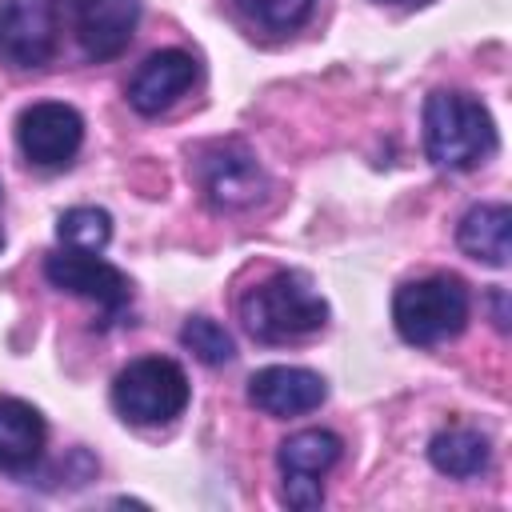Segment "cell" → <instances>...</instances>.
I'll return each instance as SVG.
<instances>
[{"instance_id":"19","label":"cell","mask_w":512,"mask_h":512,"mask_svg":"<svg viewBox=\"0 0 512 512\" xmlns=\"http://www.w3.org/2000/svg\"><path fill=\"white\" fill-rule=\"evenodd\" d=\"M388 4H412V0H388Z\"/></svg>"},{"instance_id":"3","label":"cell","mask_w":512,"mask_h":512,"mask_svg":"<svg viewBox=\"0 0 512 512\" xmlns=\"http://www.w3.org/2000/svg\"><path fill=\"white\" fill-rule=\"evenodd\" d=\"M468 288L456 276H424V280H408L396 288L392 300V320L396 332L416 344V348H432L444 344L452 336H460V328L468 324Z\"/></svg>"},{"instance_id":"1","label":"cell","mask_w":512,"mask_h":512,"mask_svg":"<svg viewBox=\"0 0 512 512\" xmlns=\"http://www.w3.org/2000/svg\"><path fill=\"white\" fill-rule=\"evenodd\" d=\"M424 152L436 168L468 172L496 152V124L468 92H432L424 100Z\"/></svg>"},{"instance_id":"5","label":"cell","mask_w":512,"mask_h":512,"mask_svg":"<svg viewBox=\"0 0 512 512\" xmlns=\"http://www.w3.org/2000/svg\"><path fill=\"white\" fill-rule=\"evenodd\" d=\"M340 436L336 432H324V428H304V432H292L280 452H276V464H280V500L296 512H312L324 504V472L340 460Z\"/></svg>"},{"instance_id":"11","label":"cell","mask_w":512,"mask_h":512,"mask_svg":"<svg viewBox=\"0 0 512 512\" xmlns=\"http://www.w3.org/2000/svg\"><path fill=\"white\" fill-rule=\"evenodd\" d=\"M196 84V60L180 48H160L152 52L128 80V104L140 116H160L168 112L188 88Z\"/></svg>"},{"instance_id":"17","label":"cell","mask_w":512,"mask_h":512,"mask_svg":"<svg viewBox=\"0 0 512 512\" xmlns=\"http://www.w3.org/2000/svg\"><path fill=\"white\" fill-rule=\"evenodd\" d=\"M180 344L200 360V364H228L236 356V344L232 336L224 332V324L208 320V316H192L184 328H180Z\"/></svg>"},{"instance_id":"20","label":"cell","mask_w":512,"mask_h":512,"mask_svg":"<svg viewBox=\"0 0 512 512\" xmlns=\"http://www.w3.org/2000/svg\"><path fill=\"white\" fill-rule=\"evenodd\" d=\"M0 248H4V232H0Z\"/></svg>"},{"instance_id":"8","label":"cell","mask_w":512,"mask_h":512,"mask_svg":"<svg viewBox=\"0 0 512 512\" xmlns=\"http://www.w3.org/2000/svg\"><path fill=\"white\" fill-rule=\"evenodd\" d=\"M56 52L52 0H0V60L8 68H40Z\"/></svg>"},{"instance_id":"16","label":"cell","mask_w":512,"mask_h":512,"mask_svg":"<svg viewBox=\"0 0 512 512\" xmlns=\"http://www.w3.org/2000/svg\"><path fill=\"white\" fill-rule=\"evenodd\" d=\"M56 236L64 248H80V252H100L112 240V216L104 208H68L56 220Z\"/></svg>"},{"instance_id":"6","label":"cell","mask_w":512,"mask_h":512,"mask_svg":"<svg viewBox=\"0 0 512 512\" xmlns=\"http://www.w3.org/2000/svg\"><path fill=\"white\" fill-rule=\"evenodd\" d=\"M44 276L60 288V292H72L80 300H92L108 320H116L128 304H132V284L128 276L108 264L104 256L96 252H80V248H60L44 260Z\"/></svg>"},{"instance_id":"9","label":"cell","mask_w":512,"mask_h":512,"mask_svg":"<svg viewBox=\"0 0 512 512\" xmlns=\"http://www.w3.org/2000/svg\"><path fill=\"white\" fill-rule=\"evenodd\" d=\"M196 180L216 208H248L264 192V172L244 144H212L196 156Z\"/></svg>"},{"instance_id":"7","label":"cell","mask_w":512,"mask_h":512,"mask_svg":"<svg viewBox=\"0 0 512 512\" xmlns=\"http://www.w3.org/2000/svg\"><path fill=\"white\" fill-rule=\"evenodd\" d=\"M84 140V120L72 104L60 100H40L20 112L16 120V144L28 164L36 168H64L80 152Z\"/></svg>"},{"instance_id":"4","label":"cell","mask_w":512,"mask_h":512,"mask_svg":"<svg viewBox=\"0 0 512 512\" xmlns=\"http://www.w3.org/2000/svg\"><path fill=\"white\" fill-rule=\"evenodd\" d=\"M112 404L128 424H168L188 404V376L168 356H140L116 372Z\"/></svg>"},{"instance_id":"10","label":"cell","mask_w":512,"mask_h":512,"mask_svg":"<svg viewBox=\"0 0 512 512\" xmlns=\"http://www.w3.org/2000/svg\"><path fill=\"white\" fill-rule=\"evenodd\" d=\"M76 28L80 52L88 60H112L128 48L140 20V0H56Z\"/></svg>"},{"instance_id":"14","label":"cell","mask_w":512,"mask_h":512,"mask_svg":"<svg viewBox=\"0 0 512 512\" xmlns=\"http://www.w3.org/2000/svg\"><path fill=\"white\" fill-rule=\"evenodd\" d=\"M512 212L508 204H476L464 212L460 228H456V244L472 256V260H484L492 268H504L508 256H512Z\"/></svg>"},{"instance_id":"13","label":"cell","mask_w":512,"mask_h":512,"mask_svg":"<svg viewBox=\"0 0 512 512\" xmlns=\"http://www.w3.org/2000/svg\"><path fill=\"white\" fill-rule=\"evenodd\" d=\"M44 440H48L44 416L16 396H0V468L28 472L40 460Z\"/></svg>"},{"instance_id":"18","label":"cell","mask_w":512,"mask_h":512,"mask_svg":"<svg viewBox=\"0 0 512 512\" xmlns=\"http://www.w3.org/2000/svg\"><path fill=\"white\" fill-rule=\"evenodd\" d=\"M312 4H316V0H236V8H240L252 24H260V28H268V32H288V28L304 24L308 12H312Z\"/></svg>"},{"instance_id":"15","label":"cell","mask_w":512,"mask_h":512,"mask_svg":"<svg viewBox=\"0 0 512 512\" xmlns=\"http://www.w3.org/2000/svg\"><path fill=\"white\" fill-rule=\"evenodd\" d=\"M428 460L436 472H444L452 480H468L488 468V440L476 428H444L432 436Z\"/></svg>"},{"instance_id":"2","label":"cell","mask_w":512,"mask_h":512,"mask_svg":"<svg viewBox=\"0 0 512 512\" xmlns=\"http://www.w3.org/2000/svg\"><path fill=\"white\" fill-rule=\"evenodd\" d=\"M240 320L256 340L288 344V340H304L320 332L328 324V304L308 284V276L276 272L240 300Z\"/></svg>"},{"instance_id":"12","label":"cell","mask_w":512,"mask_h":512,"mask_svg":"<svg viewBox=\"0 0 512 512\" xmlns=\"http://www.w3.org/2000/svg\"><path fill=\"white\" fill-rule=\"evenodd\" d=\"M324 396H328L324 376L296 364H268L248 380V400L268 416H304L320 408Z\"/></svg>"}]
</instances>
